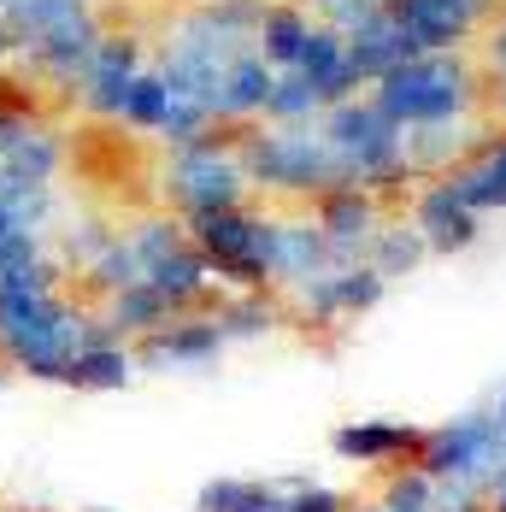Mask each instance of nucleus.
Masks as SVG:
<instances>
[{"mask_svg":"<svg viewBox=\"0 0 506 512\" xmlns=\"http://www.w3.org/2000/svg\"><path fill=\"white\" fill-rule=\"evenodd\" d=\"M265 0H206L177 18L159 42V71L212 112V124H253L265 118L271 65L259 53Z\"/></svg>","mask_w":506,"mask_h":512,"instance_id":"obj_1","label":"nucleus"},{"mask_svg":"<svg viewBox=\"0 0 506 512\" xmlns=\"http://www.w3.org/2000/svg\"><path fill=\"white\" fill-rule=\"evenodd\" d=\"M106 324L95 307H77L59 289H0V365L30 377V383H59L71 359L89 342H101Z\"/></svg>","mask_w":506,"mask_h":512,"instance_id":"obj_2","label":"nucleus"},{"mask_svg":"<svg viewBox=\"0 0 506 512\" xmlns=\"http://www.w3.org/2000/svg\"><path fill=\"white\" fill-rule=\"evenodd\" d=\"M6 24H12V42H18L12 71H24V83L53 89V95L77 89L83 65L95 59L106 36L95 0H12Z\"/></svg>","mask_w":506,"mask_h":512,"instance_id":"obj_3","label":"nucleus"},{"mask_svg":"<svg viewBox=\"0 0 506 512\" xmlns=\"http://www.w3.org/2000/svg\"><path fill=\"white\" fill-rule=\"evenodd\" d=\"M418 471L459 501H489V489L506 477V412L483 395V407L459 412L448 424L424 430L418 442Z\"/></svg>","mask_w":506,"mask_h":512,"instance_id":"obj_4","label":"nucleus"},{"mask_svg":"<svg viewBox=\"0 0 506 512\" xmlns=\"http://www.w3.org/2000/svg\"><path fill=\"white\" fill-rule=\"evenodd\" d=\"M318 136L330 142L342 189H395L406 171H412L406 130L377 101H336L324 112V130Z\"/></svg>","mask_w":506,"mask_h":512,"instance_id":"obj_5","label":"nucleus"},{"mask_svg":"<svg viewBox=\"0 0 506 512\" xmlns=\"http://www.w3.org/2000/svg\"><path fill=\"white\" fill-rule=\"evenodd\" d=\"M189 236L218 283L277 289V218H259L248 206H218V212L189 218Z\"/></svg>","mask_w":506,"mask_h":512,"instance_id":"obj_6","label":"nucleus"},{"mask_svg":"<svg viewBox=\"0 0 506 512\" xmlns=\"http://www.w3.org/2000/svg\"><path fill=\"white\" fill-rule=\"evenodd\" d=\"M124 236H130V248H136V265H142V283L159 289L171 312H195L212 301V271H206L201 248H195V236H189V224L177 218V212H148V218H136V224H124Z\"/></svg>","mask_w":506,"mask_h":512,"instance_id":"obj_7","label":"nucleus"},{"mask_svg":"<svg viewBox=\"0 0 506 512\" xmlns=\"http://www.w3.org/2000/svg\"><path fill=\"white\" fill-rule=\"evenodd\" d=\"M159 189H165L171 212L189 224V218L218 212V206H242V195H248V165H242V154H236L230 142H218V136L206 130V136L177 142V148L165 154Z\"/></svg>","mask_w":506,"mask_h":512,"instance_id":"obj_8","label":"nucleus"},{"mask_svg":"<svg viewBox=\"0 0 506 512\" xmlns=\"http://www.w3.org/2000/svg\"><path fill=\"white\" fill-rule=\"evenodd\" d=\"M242 165H248V183L277 189V195H330V189H342L330 142L312 124H271V130L248 136Z\"/></svg>","mask_w":506,"mask_h":512,"instance_id":"obj_9","label":"nucleus"},{"mask_svg":"<svg viewBox=\"0 0 506 512\" xmlns=\"http://www.w3.org/2000/svg\"><path fill=\"white\" fill-rule=\"evenodd\" d=\"M377 106L401 124V130H424V124H448L459 106H465V71L454 59H406L395 65L383 83H377Z\"/></svg>","mask_w":506,"mask_h":512,"instance_id":"obj_10","label":"nucleus"},{"mask_svg":"<svg viewBox=\"0 0 506 512\" xmlns=\"http://www.w3.org/2000/svg\"><path fill=\"white\" fill-rule=\"evenodd\" d=\"M112 124L142 130V136H159L165 148H177V142H195V136L212 130V112H206L195 95H183L159 65H148V71L130 77V89H124V101H118V118H112Z\"/></svg>","mask_w":506,"mask_h":512,"instance_id":"obj_11","label":"nucleus"},{"mask_svg":"<svg viewBox=\"0 0 506 512\" xmlns=\"http://www.w3.org/2000/svg\"><path fill=\"white\" fill-rule=\"evenodd\" d=\"M224 348H230V336H224L218 312L195 307V312L165 318L153 336H142L136 342V365L142 371H212L224 359Z\"/></svg>","mask_w":506,"mask_h":512,"instance_id":"obj_12","label":"nucleus"},{"mask_svg":"<svg viewBox=\"0 0 506 512\" xmlns=\"http://www.w3.org/2000/svg\"><path fill=\"white\" fill-rule=\"evenodd\" d=\"M383 289H389V283H383L365 259H336V265H324L318 277H306L301 289H289V301H295V312L312 318V324H348V318L377 307Z\"/></svg>","mask_w":506,"mask_h":512,"instance_id":"obj_13","label":"nucleus"},{"mask_svg":"<svg viewBox=\"0 0 506 512\" xmlns=\"http://www.w3.org/2000/svg\"><path fill=\"white\" fill-rule=\"evenodd\" d=\"M136 71H148V42L142 36H118V30H106L95 59L83 65V77H77V106L89 112V118H118V101H124V89H130V77Z\"/></svg>","mask_w":506,"mask_h":512,"instance_id":"obj_14","label":"nucleus"},{"mask_svg":"<svg viewBox=\"0 0 506 512\" xmlns=\"http://www.w3.org/2000/svg\"><path fill=\"white\" fill-rule=\"evenodd\" d=\"M312 224L324 230V242H330L336 259H365L371 236L383 230V212L371 201V189H330V195H318Z\"/></svg>","mask_w":506,"mask_h":512,"instance_id":"obj_15","label":"nucleus"},{"mask_svg":"<svg viewBox=\"0 0 506 512\" xmlns=\"http://www.w3.org/2000/svg\"><path fill=\"white\" fill-rule=\"evenodd\" d=\"M418 442H424V430H412L401 418H359V424H342L330 436L336 460L348 465H395L406 454H418Z\"/></svg>","mask_w":506,"mask_h":512,"instance_id":"obj_16","label":"nucleus"},{"mask_svg":"<svg viewBox=\"0 0 506 512\" xmlns=\"http://www.w3.org/2000/svg\"><path fill=\"white\" fill-rule=\"evenodd\" d=\"M477 0H389V18L412 36V48L430 53V48H448L454 36H465Z\"/></svg>","mask_w":506,"mask_h":512,"instance_id":"obj_17","label":"nucleus"},{"mask_svg":"<svg viewBox=\"0 0 506 512\" xmlns=\"http://www.w3.org/2000/svg\"><path fill=\"white\" fill-rule=\"evenodd\" d=\"M136 377H142L136 348H130V342H118V336L106 330L101 342H89L83 354L71 359V371H65V389H83V395H112V389H130Z\"/></svg>","mask_w":506,"mask_h":512,"instance_id":"obj_18","label":"nucleus"},{"mask_svg":"<svg viewBox=\"0 0 506 512\" xmlns=\"http://www.w3.org/2000/svg\"><path fill=\"white\" fill-rule=\"evenodd\" d=\"M412 230L424 236V248H465L477 236V212L454 195V183H436L418 195V218Z\"/></svg>","mask_w":506,"mask_h":512,"instance_id":"obj_19","label":"nucleus"},{"mask_svg":"<svg viewBox=\"0 0 506 512\" xmlns=\"http://www.w3.org/2000/svg\"><path fill=\"white\" fill-rule=\"evenodd\" d=\"M95 312H101L106 330H112L118 342H130V348H136L142 336H153V330H159L165 318H177V312H171V301H165L159 289H148V283H136V289H118V295H106V301H101Z\"/></svg>","mask_w":506,"mask_h":512,"instance_id":"obj_20","label":"nucleus"},{"mask_svg":"<svg viewBox=\"0 0 506 512\" xmlns=\"http://www.w3.org/2000/svg\"><path fill=\"white\" fill-rule=\"evenodd\" d=\"M324 265H336V254H330V242H324V230L312 218L277 224V289H301Z\"/></svg>","mask_w":506,"mask_h":512,"instance_id":"obj_21","label":"nucleus"},{"mask_svg":"<svg viewBox=\"0 0 506 512\" xmlns=\"http://www.w3.org/2000/svg\"><path fill=\"white\" fill-rule=\"evenodd\" d=\"M195 512H289V483H277V477H212Z\"/></svg>","mask_w":506,"mask_h":512,"instance_id":"obj_22","label":"nucleus"},{"mask_svg":"<svg viewBox=\"0 0 506 512\" xmlns=\"http://www.w3.org/2000/svg\"><path fill=\"white\" fill-rule=\"evenodd\" d=\"M212 312H218V324H224L230 342H259V336H271L283 324V307H277L271 289H236V295H224Z\"/></svg>","mask_w":506,"mask_h":512,"instance_id":"obj_23","label":"nucleus"},{"mask_svg":"<svg viewBox=\"0 0 506 512\" xmlns=\"http://www.w3.org/2000/svg\"><path fill=\"white\" fill-rule=\"evenodd\" d=\"M418 259H424V236H418V230H406V224H383V230L371 236V248H365V265H371L383 283L406 277Z\"/></svg>","mask_w":506,"mask_h":512,"instance_id":"obj_24","label":"nucleus"},{"mask_svg":"<svg viewBox=\"0 0 506 512\" xmlns=\"http://www.w3.org/2000/svg\"><path fill=\"white\" fill-rule=\"evenodd\" d=\"M112 230H118V224H106V218H89V212H83V218H71V224H65V236H59V248H53L59 271H65V277H71V271L83 277V271L95 265V254H101L106 242H112Z\"/></svg>","mask_w":506,"mask_h":512,"instance_id":"obj_25","label":"nucleus"},{"mask_svg":"<svg viewBox=\"0 0 506 512\" xmlns=\"http://www.w3.org/2000/svg\"><path fill=\"white\" fill-rule=\"evenodd\" d=\"M454 195L471 212H489V206H506V148H495L489 159H477L471 171L454 177Z\"/></svg>","mask_w":506,"mask_h":512,"instance_id":"obj_26","label":"nucleus"},{"mask_svg":"<svg viewBox=\"0 0 506 512\" xmlns=\"http://www.w3.org/2000/svg\"><path fill=\"white\" fill-rule=\"evenodd\" d=\"M359 512H436V483L412 465L401 477H389V489H383L377 507H359Z\"/></svg>","mask_w":506,"mask_h":512,"instance_id":"obj_27","label":"nucleus"},{"mask_svg":"<svg viewBox=\"0 0 506 512\" xmlns=\"http://www.w3.org/2000/svg\"><path fill=\"white\" fill-rule=\"evenodd\" d=\"M312 6H318V12L330 18L324 30H336V36H354L359 24H371V18H377V12H383L389 0H312Z\"/></svg>","mask_w":506,"mask_h":512,"instance_id":"obj_28","label":"nucleus"},{"mask_svg":"<svg viewBox=\"0 0 506 512\" xmlns=\"http://www.w3.org/2000/svg\"><path fill=\"white\" fill-rule=\"evenodd\" d=\"M289 512H354V507H348V495H342V489L295 477V483H289Z\"/></svg>","mask_w":506,"mask_h":512,"instance_id":"obj_29","label":"nucleus"},{"mask_svg":"<svg viewBox=\"0 0 506 512\" xmlns=\"http://www.w3.org/2000/svg\"><path fill=\"white\" fill-rule=\"evenodd\" d=\"M18 65V42H12V24H6V12H0V77Z\"/></svg>","mask_w":506,"mask_h":512,"instance_id":"obj_30","label":"nucleus"},{"mask_svg":"<svg viewBox=\"0 0 506 512\" xmlns=\"http://www.w3.org/2000/svg\"><path fill=\"white\" fill-rule=\"evenodd\" d=\"M0 106H24L18 101V83H6V77H0Z\"/></svg>","mask_w":506,"mask_h":512,"instance_id":"obj_31","label":"nucleus"},{"mask_svg":"<svg viewBox=\"0 0 506 512\" xmlns=\"http://www.w3.org/2000/svg\"><path fill=\"white\" fill-rule=\"evenodd\" d=\"M6 383H12V371H6V365H0V395H6Z\"/></svg>","mask_w":506,"mask_h":512,"instance_id":"obj_32","label":"nucleus"},{"mask_svg":"<svg viewBox=\"0 0 506 512\" xmlns=\"http://www.w3.org/2000/svg\"><path fill=\"white\" fill-rule=\"evenodd\" d=\"M6 6H12V0H0V12H6Z\"/></svg>","mask_w":506,"mask_h":512,"instance_id":"obj_33","label":"nucleus"},{"mask_svg":"<svg viewBox=\"0 0 506 512\" xmlns=\"http://www.w3.org/2000/svg\"><path fill=\"white\" fill-rule=\"evenodd\" d=\"M471 512H483V507H471Z\"/></svg>","mask_w":506,"mask_h":512,"instance_id":"obj_34","label":"nucleus"},{"mask_svg":"<svg viewBox=\"0 0 506 512\" xmlns=\"http://www.w3.org/2000/svg\"><path fill=\"white\" fill-rule=\"evenodd\" d=\"M95 512H101V507H95Z\"/></svg>","mask_w":506,"mask_h":512,"instance_id":"obj_35","label":"nucleus"}]
</instances>
